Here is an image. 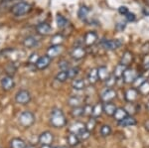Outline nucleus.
<instances>
[{"instance_id":"nucleus-2","label":"nucleus","mask_w":149,"mask_h":148,"mask_svg":"<svg viewBox=\"0 0 149 148\" xmlns=\"http://www.w3.org/2000/svg\"><path fill=\"white\" fill-rule=\"evenodd\" d=\"M30 11H31V5L29 3H27V2H24V1L18 2L15 5L12 6V8H11L12 14L15 16L26 15V14L29 13Z\"/></svg>"},{"instance_id":"nucleus-9","label":"nucleus","mask_w":149,"mask_h":148,"mask_svg":"<svg viewBox=\"0 0 149 148\" xmlns=\"http://www.w3.org/2000/svg\"><path fill=\"white\" fill-rule=\"evenodd\" d=\"M86 49L83 46H76L71 52V57L74 60H77V61L84 59L86 57Z\"/></svg>"},{"instance_id":"nucleus-34","label":"nucleus","mask_w":149,"mask_h":148,"mask_svg":"<svg viewBox=\"0 0 149 148\" xmlns=\"http://www.w3.org/2000/svg\"><path fill=\"white\" fill-rule=\"evenodd\" d=\"M79 73H80V68L79 67H72L68 70V77L71 80H74L79 75Z\"/></svg>"},{"instance_id":"nucleus-52","label":"nucleus","mask_w":149,"mask_h":148,"mask_svg":"<svg viewBox=\"0 0 149 148\" xmlns=\"http://www.w3.org/2000/svg\"><path fill=\"white\" fill-rule=\"evenodd\" d=\"M143 14L144 15H146V16H149V8H145L143 10Z\"/></svg>"},{"instance_id":"nucleus-56","label":"nucleus","mask_w":149,"mask_h":148,"mask_svg":"<svg viewBox=\"0 0 149 148\" xmlns=\"http://www.w3.org/2000/svg\"><path fill=\"white\" fill-rule=\"evenodd\" d=\"M52 148H62V147H60V146H55V147H52Z\"/></svg>"},{"instance_id":"nucleus-1","label":"nucleus","mask_w":149,"mask_h":148,"mask_svg":"<svg viewBox=\"0 0 149 148\" xmlns=\"http://www.w3.org/2000/svg\"><path fill=\"white\" fill-rule=\"evenodd\" d=\"M50 123L56 128H62L67 124L66 116L60 108H53L50 113Z\"/></svg>"},{"instance_id":"nucleus-19","label":"nucleus","mask_w":149,"mask_h":148,"mask_svg":"<svg viewBox=\"0 0 149 148\" xmlns=\"http://www.w3.org/2000/svg\"><path fill=\"white\" fill-rule=\"evenodd\" d=\"M128 115H129V113H127L124 107H118V108H116V110H115V113L113 114V118L117 122H119V121L123 120V119L127 117Z\"/></svg>"},{"instance_id":"nucleus-59","label":"nucleus","mask_w":149,"mask_h":148,"mask_svg":"<svg viewBox=\"0 0 149 148\" xmlns=\"http://www.w3.org/2000/svg\"><path fill=\"white\" fill-rule=\"evenodd\" d=\"M0 148H1V147H0Z\"/></svg>"},{"instance_id":"nucleus-20","label":"nucleus","mask_w":149,"mask_h":148,"mask_svg":"<svg viewBox=\"0 0 149 148\" xmlns=\"http://www.w3.org/2000/svg\"><path fill=\"white\" fill-rule=\"evenodd\" d=\"M97 73H98V80H100V82H105V81L109 78V76L111 75V74L109 73L107 67H105V66L100 67V68L97 69Z\"/></svg>"},{"instance_id":"nucleus-53","label":"nucleus","mask_w":149,"mask_h":148,"mask_svg":"<svg viewBox=\"0 0 149 148\" xmlns=\"http://www.w3.org/2000/svg\"><path fill=\"white\" fill-rule=\"evenodd\" d=\"M25 148H37L35 145H32V144H29V145H26Z\"/></svg>"},{"instance_id":"nucleus-14","label":"nucleus","mask_w":149,"mask_h":148,"mask_svg":"<svg viewBox=\"0 0 149 148\" xmlns=\"http://www.w3.org/2000/svg\"><path fill=\"white\" fill-rule=\"evenodd\" d=\"M0 85H1V88L4 90H10L14 88L15 85V82H14L13 78L11 76H5V77L2 78L1 82H0Z\"/></svg>"},{"instance_id":"nucleus-7","label":"nucleus","mask_w":149,"mask_h":148,"mask_svg":"<svg viewBox=\"0 0 149 148\" xmlns=\"http://www.w3.org/2000/svg\"><path fill=\"white\" fill-rule=\"evenodd\" d=\"M138 74L134 69H131V68H126V70L124 71V74H123V82L126 83H133L134 81L136 80V78L138 77Z\"/></svg>"},{"instance_id":"nucleus-55","label":"nucleus","mask_w":149,"mask_h":148,"mask_svg":"<svg viewBox=\"0 0 149 148\" xmlns=\"http://www.w3.org/2000/svg\"><path fill=\"white\" fill-rule=\"evenodd\" d=\"M145 3L147 4V5H149V0H145Z\"/></svg>"},{"instance_id":"nucleus-25","label":"nucleus","mask_w":149,"mask_h":148,"mask_svg":"<svg viewBox=\"0 0 149 148\" xmlns=\"http://www.w3.org/2000/svg\"><path fill=\"white\" fill-rule=\"evenodd\" d=\"M88 82H90L92 85H95V83H97L98 81V73H97V69L93 68L92 70H90L88 74Z\"/></svg>"},{"instance_id":"nucleus-3","label":"nucleus","mask_w":149,"mask_h":148,"mask_svg":"<svg viewBox=\"0 0 149 148\" xmlns=\"http://www.w3.org/2000/svg\"><path fill=\"white\" fill-rule=\"evenodd\" d=\"M18 121L20 123V125H22L23 127H30L35 122V115L34 113L29 110L22 111L19 114Z\"/></svg>"},{"instance_id":"nucleus-22","label":"nucleus","mask_w":149,"mask_h":148,"mask_svg":"<svg viewBox=\"0 0 149 148\" xmlns=\"http://www.w3.org/2000/svg\"><path fill=\"white\" fill-rule=\"evenodd\" d=\"M83 101L84 99L79 95H71L68 99V104L72 107L83 106Z\"/></svg>"},{"instance_id":"nucleus-57","label":"nucleus","mask_w":149,"mask_h":148,"mask_svg":"<svg viewBox=\"0 0 149 148\" xmlns=\"http://www.w3.org/2000/svg\"><path fill=\"white\" fill-rule=\"evenodd\" d=\"M62 148H68V147H67V146H62Z\"/></svg>"},{"instance_id":"nucleus-58","label":"nucleus","mask_w":149,"mask_h":148,"mask_svg":"<svg viewBox=\"0 0 149 148\" xmlns=\"http://www.w3.org/2000/svg\"><path fill=\"white\" fill-rule=\"evenodd\" d=\"M6 1H13V0H6Z\"/></svg>"},{"instance_id":"nucleus-36","label":"nucleus","mask_w":149,"mask_h":148,"mask_svg":"<svg viewBox=\"0 0 149 148\" xmlns=\"http://www.w3.org/2000/svg\"><path fill=\"white\" fill-rule=\"evenodd\" d=\"M124 108H125L127 113H129V115H132V114L137 113V107H136L134 102H129V104H127Z\"/></svg>"},{"instance_id":"nucleus-39","label":"nucleus","mask_w":149,"mask_h":148,"mask_svg":"<svg viewBox=\"0 0 149 148\" xmlns=\"http://www.w3.org/2000/svg\"><path fill=\"white\" fill-rule=\"evenodd\" d=\"M116 81H117V79L111 74V75L109 76V78L104 82L105 83V87H107V88H113L115 85V83H116Z\"/></svg>"},{"instance_id":"nucleus-6","label":"nucleus","mask_w":149,"mask_h":148,"mask_svg":"<svg viewBox=\"0 0 149 148\" xmlns=\"http://www.w3.org/2000/svg\"><path fill=\"white\" fill-rule=\"evenodd\" d=\"M116 97V92L112 88H107L100 94V99L102 102H109L112 101Z\"/></svg>"},{"instance_id":"nucleus-30","label":"nucleus","mask_w":149,"mask_h":148,"mask_svg":"<svg viewBox=\"0 0 149 148\" xmlns=\"http://www.w3.org/2000/svg\"><path fill=\"white\" fill-rule=\"evenodd\" d=\"M88 12H90V10H88V8L86 6H85V5L81 6L80 9H79V12H78L79 18L83 21H86V18H88Z\"/></svg>"},{"instance_id":"nucleus-33","label":"nucleus","mask_w":149,"mask_h":148,"mask_svg":"<svg viewBox=\"0 0 149 148\" xmlns=\"http://www.w3.org/2000/svg\"><path fill=\"white\" fill-rule=\"evenodd\" d=\"M72 115L73 117H81V116L84 115V106H77V107H73L72 109Z\"/></svg>"},{"instance_id":"nucleus-38","label":"nucleus","mask_w":149,"mask_h":148,"mask_svg":"<svg viewBox=\"0 0 149 148\" xmlns=\"http://www.w3.org/2000/svg\"><path fill=\"white\" fill-rule=\"evenodd\" d=\"M57 24L59 28H65L66 26H68V20L62 15H58L57 16Z\"/></svg>"},{"instance_id":"nucleus-23","label":"nucleus","mask_w":149,"mask_h":148,"mask_svg":"<svg viewBox=\"0 0 149 148\" xmlns=\"http://www.w3.org/2000/svg\"><path fill=\"white\" fill-rule=\"evenodd\" d=\"M136 119L133 117L132 115H128L127 117H125L123 120L119 121L118 124L122 126V127H129V126H134L136 125Z\"/></svg>"},{"instance_id":"nucleus-15","label":"nucleus","mask_w":149,"mask_h":148,"mask_svg":"<svg viewBox=\"0 0 149 148\" xmlns=\"http://www.w3.org/2000/svg\"><path fill=\"white\" fill-rule=\"evenodd\" d=\"M36 30H37L38 34L43 35V36H47V35L51 34V32H52L51 26H50L49 24L46 23V22L38 24L37 27H36Z\"/></svg>"},{"instance_id":"nucleus-37","label":"nucleus","mask_w":149,"mask_h":148,"mask_svg":"<svg viewBox=\"0 0 149 148\" xmlns=\"http://www.w3.org/2000/svg\"><path fill=\"white\" fill-rule=\"evenodd\" d=\"M95 125H97V118H95V117H93V116H91V118L88 119V121L86 123V129L90 130L91 132H92V131L95 129Z\"/></svg>"},{"instance_id":"nucleus-21","label":"nucleus","mask_w":149,"mask_h":148,"mask_svg":"<svg viewBox=\"0 0 149 148\" xmlns=\"http://www.w3.org/2000/svg\"><path fill=\"white\" fill-rule=\"evenodd\" d=\"M117 107L111 101L109 102H103V113H105L109 116H113V114L116 110Z\"/></svg>"},{"instance_id":"nucleus-35","label":"nucleus","mask_w":149,"mask_h":148,"mask_svg":"<svg viewBox=\"0 0 149 148\" xmlns=\"http://www.w3.org/2000/svg\"><path fill=\"white\" fill-rule=\"evenodd\" d=\"M111 127L109 124H103L102 127H100V135L102 137H107L111 134Z\"/></svg>"},{"instance_id":"nucleus-12","label":"nucleus","mask_w":149,"mask_h":148,"mask_svg":"<svg viewBox=\"0 0 149 148\" xmlns=\"http://www.w3.org/2000/svg\"><path fill=\"white\" fill-rule=\"evenodd\" d=\"M86 128V124H85V123L81 122V121L77 120V121H74V123H72V124L69 126L68 130H69V132L74 133V134L78 135L79 133H81V131L85 130Z\"/></svg>"},{"instance_id":"nucleus-18","label":"nucleus","mask_w":149,"mask_h":148,"mask_svg":"<svg viewBox=\"0 0 149 148\" xmlns=\"http://www.w3.org/2000/svg\"><path fill=\"white\" fill-rule=\"evenodd\" d=\"M63 50H64V48L62 45H52V46L48 49L47 55L51 57V58H54V57L59 56V55L63 52Z\"/></svg>"},{"instance_id":"nucleus-31","label":"nucleus","mask_w":149,"mask_h":148,"mask_svg":"<svg viewBox=\"0 0 149 148\" xmlns=\"http://www.w3.org/2000/svg\"><path fill=\"white\" fill-rule=\"evenodd\" d=\"M137 90H138L140 95H143V97L149 95V82L148 81H145V82H144Z\"/></svg>"},{"instance_id":"nucleus-13","label":"nucleus","mask_w":149,"mask_h":148,"mask_svg":"<svg viewBox=\"0 0 149 148\" xmlns=\"http://www.w3.org/2000/svg\"><path fill=\"white\" fill-rule=\"evenodd\" d=\"M97 41V34L93 31H88V33H86L85 38H84V43L86 46L90 47L95 45Z\"/></svg>"},{"instance_id":"nucleus-24","label":"nucleus","mask_w":149,"mask_h":148,"mask_svg":"<svg viewBox=\"0 0 149 148\" xmlns=\"http://www.w3.org/2000/svg\"><path fill=\"white\" fill-rule=\"evenodd\" d=\"M80 141H81L80 138H79V136L77 134H74V133L70 132L68 134V136H67V142H68V144L72 147L78 146Z\"/></svg>"},{"instance_id":"nucleus-16","label":"nucleus","mask_w":149,"mask_h":148,"mask_svg":"<svg viewBox=\"0 0 149 148\" xmlns=\"http://www.w3.org/2000/svg\"><path fill=\"white\" fill-rule=\"evenodd\" d=\"M133 60H134L133 54H132L130 51H125L123 54H122V56L120 58V62H119V63L122 64V65L125 66V67H128L132 64Z\"/></svg>"},{"instance_id":"nucleus-11","label":"nucleus","mask_w":149,"mask_h":148,"mask_svg":"<svg viewBox=\"0 0 149 148\" xmlns=\"http://www.w3.org/2000/svg\"><path fill=\"white\" fill-rule=\"evenodd\" d=\"M51 62H52L51 57L48 56V55H45V56L40 57L35 66H36V68H37L38 70H45V69L48 68V67L50 66Z\"/></svg>"},{"instance_id":"nucleus-47","label":"nucleus","mask_w":149,"mask_h":148,"mask_svg":"<svg viewBox=\"0 0 149 148\" xmlns=\"http://www.w3.org/2000/svg\"><path fill=\"white\" fill-rule=\"evenodd\" d=\"M40 57H38V55L37 54H33L32 56L30 57V59H29V62L30 63H32V64H35L36 65V63H37V61L39 60Z\"/></svg>"},{"instance_id":"nucleus-41","label":"nucleus","mask_w":149,"mask_h":148,"mask_svg":"<svg viewBox=\"0 0 149 148\" xmlns=\"http://www.w3.org/2000/svg\"><path fill=\"white\" fill-rule=\"evenodd\" d=\"M63 41H64V37L62 35L58 34V35L53 36L51 43H52V45H62Z\"/></svg>"},{"instance_id":"nucleus-54","label":"nucleus","mask_w":149,"mask_h":148,"mask_svg":"<svg viewBox=\"0 0 149 148\" xmlns=\"http://www.w3.org/2000/svg\"><path fill=\"white\" fill-rule=\"evenodd\" d=\"M41 148H52L51 145H41Z\"/></svg>"},{"instance_id":"nucleus-48","label":"nucleus","mask_w":149,"mask_h":148,"mask_svg":"<svg viewBox=\"0 0 149 148\" xmlns=\"http://www.w3.org/2000/svg\"><path fill=\"white\" fill-rule=\"evenodd\" d=\"M118 12L121 14V15H124L125 16L127 13H128V8L126 6H120L118 8Z\"/></svg>"},{"instance_id":"nucleus-45","label":"nucleus","mask_w":149,"mask_h":148,"mask_svg":"<svg viewBox=\"0 0 149 148\" xmlns=\"http://www.w3.org/2000/svg\"><path fill=\"white\" fill-rule=\"evenodd\" d=\"M141 53L145 56L149 55V42H145L141 47Z\"/></svg>"},{"instance_id":"nucleus-26","label":"nucleus","mask_w":149,"mask_h":148,"mask_svg":"<svg viewBox=\"0 0 149 148\" xmlns=\"http://www.w3.org/2000/svg\"><path fill=\"white\" fill-rule=\"evenodd\" d=\"M126 68H127V67L123 66V65H122V64L119 63L118 65H117V66L114 68V70H113V73H112V75H113L114 77L117 79V80H118V79H121L122 77H123L124 71L126 70Z\"/></svg>"},{"instance_id":"nucleus-4","label":"nucleus","mask_w":149,"mask_h":148,"mask_svg":"<svg viewBox=\"0 0 149 148\" xmlns=\"http://www.w3.org/2000/svg\"><path fill=\"white\" fill-rule=\"evenodd\" d=\"M100 45L103 49L107 50V51H114V50H117L118 48L121 47L122 43L120 40H109V39H102L100 41Z\"/></svg>"},{"instance_id":"nucleus-44","label":"nucleus","mask_w":149,"mask_h":148,"mask_svg":"<svg viewBox=\"0 0 149 148\" xmlns=\"http://www.w3.org/2000/svg\"><path fill=\"white\" fill-rule=\"evenodd\" d=\"M59 68L62 71H68L71 67H70V63L66 60H62L61 62H59Z\"/></svg>"},{"instance_id":"nucleus-28","label":"nucleus","mask_w":149,"mask_h":148,"mask_svg":"<svg viewBox=\"0 0 149 148\" xmlns=\"http://www.w3.org/2000/svg\"><path fill=\"white\" fill-rule=\"evenodd\" d=\"M26 143L21 138H13L10 141V148H25Z\"/></svg>"},{"instance_id":"nucleus-40","label":"nucleus","mask_w":149,"mask_h":148,"mask_svg":"<svg viewBox=\"0 0 149 148\" xmlns=\"http://www.w3.org/2000/svg\"><path fill=\"white\" fill-rule=\"evenodd\" d=\"M78 136H79V138H80L81 141H86V140H88V138L91 137V131L86 128V129L81 131V133H79Z\"/></svg>"},{"instance_id":"nucleus-51","label":"nucleus","mask_w":149,"mask_h":148,"mask_svg":"<svg viewBox=\"0 0 149 148\" xmlns=\"http://www.w3.org/2000/svg\"><path fill=\"white\" fill-rule=\"evenodd\" d=\"M144 127H145V129L149 131V119H147V120L144 122Z\"/></svg>"},{"instance_id":"nucleus-29","label":"nucleus","mask_w":149,"mask_h":148,"mask_svg":"<svg viewBox=\"0 0 149 148\" xmlns=\"http://www.w3.org/2000/svg\"><path fill=\"white\" fill-rule=\"evenodd\" d=\"M103 113V104H97L93 106V117L95 118H97L100 117V115Z\"/></svg>"},{"instance_id":"nucleus-8","label":"nucleus","mask_w":149,"mask_h":148,"mask_svg":"<svg viewBox=\"0 0 149 148\" xmlns=\"http://www.w3.org/2000/svg\"><path fill=\"white\" fill-rule=\"evenodd\" d=\"M38 141L41 145H52V143L54 142V135L50 131H44L40 134Z\"/></svg>"},{"instance_id":"nucleus-5","label":"nucleus","mask_w":149,"mask_h":148,"mask_svg":"<svg viewBox=\"0 0 149 148\" xmlns=\"http://www.w3.org/2000/svg\"><path fill=\"white\" fill-rule=\"evenodd\" d=\"M15 101L19 104H27L31 101V94L27 90H20L15 94Z\"/></svg>"},{"instance_id":"nucleus-32","label":"nucleus","mask_w":149,"mask_h":148,"mask_svg":"<svg viewBox=\"0 0 149 148\" xmlns=\"http://www.w3.org/2000/svg\"><path fill=\"white\" fill-rule=\"evenodd\" d=\"M68 79H69L68 71H62L61 70V72H59V73L56 75V80L60 83H65Z\"/></svg>"},{"instance_id":"nucleus-49","label":"nucleus","mask_w":149,"mask_h":148,"mask_svg":"<svg viewBox=\"0 0 149 148\" xmlns=\"http://www.w3.org/2000/svg\"><path fill=\"white\" fill-rule=\"evenodd\" d=\"M126 17V20L129 21V22H133L134 20H135V15H134L133 13H130V12H128V13L125 15Z\"/></svg>"},{"instance_id":"nucleus-42","label":"nucleus","mask_w":149,"mask_h":148,"mask_svg":"<svg viewBox=\"0 0 149 148\" xmlns=\"http://www.w3.org/2000/svg\"><path fill=\"white\" fill-rule=\"evenodd\" d=\"M93 106L92 104H85L84 106V115L86 116H92L93 115Z\"/></svg>"},{"instance_id":"nucleus-46","label":"nucleus","mask_w":149,"mask_h":148,"mask_svg":"<svg viewBox=\"0 0 149 148\" xmlns=\"http://www.w3.org/2000/svg\"><path fill=\"white\" fill-rule=\"evenodd\" d=\"M126 27V24L124 22H118L115 25V28H116L117 31H119V32H121V31H123L124 29H125Z\"/></svg>"},{"instance_id":"nucleus-43","label":"nucleus","mask_w":149,"mask_h":148,"mask_svg":"<svg viewBox=\"0 0 149 148\" xmlns=\"http://www.w3.org/2000/svg\"><path fill=\"white\" fill-rule=\"evenodd\" d=\"M144 82H145V79H144V77H142V76H138L132 85H133V88H135V89H138V88L140 87V85H142Z\"/></svg>"},{"instance_id":"nucleus-10","label":"nucleus","mask_w":149,"mask_h":148,"mask_svg":"<svg viewBox=\"0 0 149 148\" xmlns=\"http://www.w3.org/2000/svg\"><path fill=\"white\" fill-rule=\"evenodd\" d=\"M139 94L138 90L135 89V88H131V89H128L125 92V94H124V97H125L126 101L128 102H135L138 99Z\"/></svg>"},{"instance_id":"nucleus-50","label":"nucleus","mask_w":149,"mask_h":148,"mask_svg":"<svg viewBox=\"0 0 149 148\" xmlns=\"http://www.w3.org/2000/svg\"><path fill=\"white\" fill-rule=\"evenodd\" d=\"M143 67H144V69H145V70H149V55L145 56V58H144Z\"/></svg>"},{"instance_id":"nucleus-17","label":"nucleus","mask_w":149,"mask_h":148,"mask_svg":"<svg viewBox=\"0 0 149 148\" xmlns=\"http://www.w3.org/2000/svg\"><path fill=\"white\" fill-rule=\"evenodd\" d=\"M24 47L28 48V49H32V48H36L39 45V40L34 36H28L23 40Z\"/></svg>"},{"instance_id":"nucleus-27","label":"nucleus","mask_w":149,"mask_h":148,"mask_svg":"<svg viewBox=\"0 0 149 148\" xmlns=\"http://www.w3.org/2000/svg\"><path fill=\"white\" fill-rule=\"evenodd\" d=\"M72 87H73L74 90H81L86 89V83L81 79H74L73 82H72Z\"/></svg>"}]
</instances>
